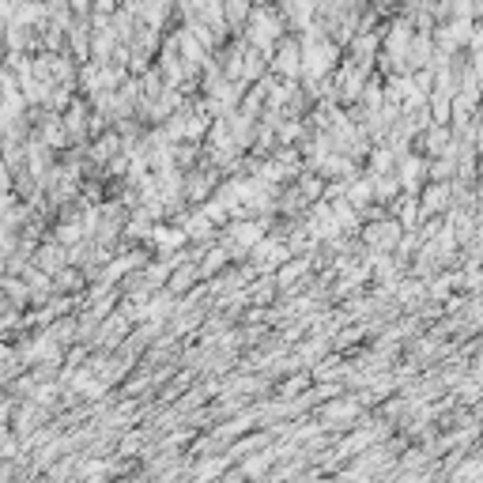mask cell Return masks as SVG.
Instances as JSON below:
<instances>
[{
	"mask_svg": "<svg viewBox=\"0 0 483 483\" xmlns=\"http://www.w3.org/2000/svg\"><path fill=\"white\" fill-rule=\"evenodd\" d=\"M257 261H261V264H279V261H284V246H272V241H268V246H261Z\"/></svg>",
	"mask_w": 483,
	"mask_h": 483,
	"instance_id": "1",
	"label": "cell"
}]
</instances>
